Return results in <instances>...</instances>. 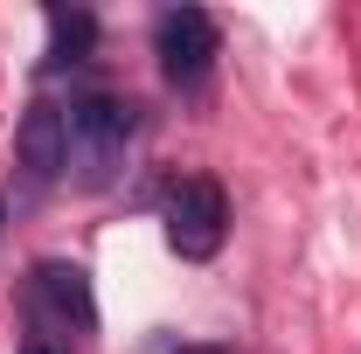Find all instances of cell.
<instances>
[{
  "label": "cell",
  "instance_id": "cell-2",
  "mask_svg": "<svg viewBox=\"0 0 361 354\" xmlns=\"http://www.w3.org/2000/svg\"><path fill=\"white\" fill-rule=\"evenodd\" d=\"M21 306H28V326H42L56 341H77L97 326V299H90L84 264H63V257H42L21 285Z\"/></svg>",
  "mask_w": 361,
  "mask_h": 354
},
{
  "label": "cell",
  "instance_id": "cell-1",
  "mask_svg": "<svg viewBox=\"0 0 361 354\" xmlns=\"http://www.w3.org/2000/svg\"><path fill=\"white\" fill-rule=\"evenodd\" d=\"M63 133H70V167H77V181H84V188H104V181L126 167V146H133V133H139V104L104 97V90L70 97Z\"/></svg>",
  "mask_w": 361,
  "mask_h": 354
},
{
  "label": "cell",
  "instance_id": "cell-4",
  "mask_svg": "<svg viewBox=\"0 0 361 354\" xmlns=\"http://www.w3.org/2000/svg\"><path fill=\"white\" fill-rule=\"evenodd\" d=\"M216 21L202 14V7H167L160 21H153V56H160V77L174 90H202L209 84V70H216Z\"/></svg>",
  "mask_w": 361,
  "mask_h": 354
},
{
  "label": "cell",
  "instance_id": "cell-7",
  "mask_svg": "<svg viewBox=\"0 0 361 354\" xmlns=\"http://www.w3.org/2000/svg\"><path fill=\"white\" fill-rule=\"evenodd\" d=\"M21 354H70V341H56V334H42V326H28V334H21Z\"/></svg>",
  "mask_w": 361,
  "mask_h": 354
},
{
  "label": "cell",
  "instance_id": "cell-6",
  "mask_svg": "<svg viewBox=\"0 0 361 354\" xmlns=\"http://www.w3.org/2000/svg\"><path fill=\"white\" fill-rule=\"evenodd\" d=\"M90 42H97V14H84V7H49V77L56 70H70V63H84Z\"/></svg>",
  "mask_w": 361,
  "mask_h": 354
},
{
  "label": "cell",
  "instance_id": "cell-5",
  "mask_svg": "<svg viewBox=\"0 0 361 354\" xmlns=\"http://www.w3.org/2000/svg\"><path fill=\"white\" fill-rule=\"evenodd\" d=\"M14 167L49 188L56 174H70V133H63V111L56 104H28L21 126H14Z\"/></svg>",
  "mask_w": 361,
  "mask_h": 354
},
{
  "label": "cell",
  "instance_id": "cell-9",
  "mask_svg": "<svg viewBox=\"0 0 361 354\" xmlns=\"http://www.w3.org/2000/svg\"><path fill=\"white\" fill-rule=\"evenodd\" d=\"M0 229H7V202H0Z\"/></svg>",
  "mask_w": 361,
  "mask_h": 354
},
{
  "label": "cell",
  "instance_id": "cell-3",
  "mask_svg": "<svg viewBox=\"0 0 361 354\" xmlns=\"http://www.w3.org/2000/svg\"><path fill=\"white\" fill-rule=\"evenodd\" d=\"M160 222H167V250L188 257V264H209L216 250H223V229H229V202L223 188L209 174H188L167 188V202H160Z\"/></svg>",
  "mask_w": 361,
  "mask_h": 354
},
{
  "label": "cell",
  "instance_id": "cell-8",
  "mask_svg": "<svg viewBox=\"0 0 361 354\" xmlns=\"http://www.w3.org/2000/svg\"><path fill=\"white\" fill-rule=\"evenodd\" d=\"M180 354H223V348H180Z\"/></svg>",
  "mask_w": 361,
  "mask_h": 354
}]
</instances>
